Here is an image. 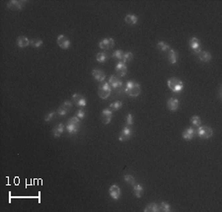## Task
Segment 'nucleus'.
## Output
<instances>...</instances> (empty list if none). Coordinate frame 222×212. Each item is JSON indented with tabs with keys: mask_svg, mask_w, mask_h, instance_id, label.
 <instances>
[{
	"mask_svg": "<svg viewBox=\"0 0 222 212\" xmlns=\"http://www.w3.org/2000/svg\"><path fill=\"white\" fill-rule=\"evenodd\" d=\"M125 92L130 97H137L141 92L140 85L133 81H129L125 87Z\"/></svg>",
	"mask_w": 222,
	"mask_h": 212,
	"instance_id": "1",
	"label": "nucleus"
},
{
	"mask_svg": "<svg viewBox=\"0 0 222 212\" xmlns=\"http://www.w3.org/2000/svg\"><path fill=\"white\" fill-rule=\"evenodd\" d=\"M168 87L171 89L173 92L179 93L184 89V84H183V81H181L180 79L173 77L168 80Z\"/></svg>",
	"mask_w": 222,
	"mask_h": 212,
	"instance_id": "2",
	"label": "nucleus"
},
{
	"mask_svg": "<svg viewBox=\"0 0 222 212\" xmlns=\"http://www.w3.org/2000/svg\"><path fill=\"white\" fill-rule=\"evenodd\" d=\"M112 93V88L109 83H101L98 88V95L101 99H107Z\"/></svg>",
	"mask_w": 222,
	"mask_h": 212,
	"instance_id": "3",
	"label": "nucleus"
},
{
	"mask_svg": "<svg viewBox=\"0 0 222 212\" xmlns=\"http://www.w3.org/2000/svg\"><path fill=\"white\" fill-rule=\"evenodd\" d=\"M196 134L200 136V138L208 139L211 137L212 134H213V131H212V129L209 126H198L196 129Z\"/></svg>",
	"mask_w": 222,
	"mask_h": 212,
	"instance_id": "4",
	"label": "nucleus"
},
{
	"mask_svg": "<svg viewBox=\"0 0 222 212\" xmlns=\"http://www.w3.org/2000/svg\"><path fill=\"white\" fill-rule=\"evenodd\" d=\"M114 45H115V41L114 39H112V37L111 39H104L99 42V46H100V49L103 50L111 49L114 48Z\"/></svg>",
	"mask_w": 222,
	"mask_h": 212,
	"instance_id": "5",
	"label": "nucleus"
},
{
	"mask_svg": "<svg viewBox=\"0 0 222 212\" xmlns=\"http://www.w3.org/2000/svg\"><path fill=\"white\" fill-rule=\"evenodd\" d=\"M109 194H110V196L112 197V198H114L115 200H117L121 197V190L117 185H113L110 187V190H109Z\"/></svg>",
	"mask_w": 222,
	"mask_h": 212,
	"instance_id": "6",
	"label": "nucleus"
},
{
	"mask_svg": "<svg viewBox=\"0 0 222 212\" xmlns=\"http://www.w3.org/2000/svg\"><path fill=\"white\" fill-rule=\"evenodd\" d=\"M108 83L110 84L111 88L115 89V90H119V89L122 86V82L117 76H115V75H112L110 79H109Z\"/></svg>",
	"mask_w": 222,
	"mask_h": 212,
	"instance_id": "7",
	"label": "nucleus"
},
{
	"mask_svg": "<svg viewBox=\"0 0 222 212\" xmlns=\"http://www.w3.org/2000/svg\"><path fill=\"white\" fill-rule=\"evenodd\" d=\"M57 45L62 49H67L70 46V41L64 35H59L57 37Z\"/></svg>",
	"mask_w": 222,
	"mask_h": 212,
	"instance_id": "8",
	"label": "nucleus"
},
{
	"mask_svg": "<svg viewBox=\"0 0 222 212\" xmlns=\"http://www.w3.org/2000/svg\"><path fill=\"white\" fill-rule=\"evenodd\" d=\"M190 46L196 54H198L201 51L200 50V41L198 39H196V37H192V39L190 41Z\"/></svg>",
	"mask_w": 222,
	"mask_h": 212,
	"instance_id": "9",
	"label": "nucleus"
},
{
	"mask_svg": "<svg viewBox=\"0 0 222 212\" xmlns=\"http://www.w3.org/2000/svg\"><path fill=\"white\" fill-rule=\"evenodd\" d=\"M72 101L76 104L77 106L81 107V108L86 107V99H85L82 95H80V94H74L72 96Z\"/></svg>",
	"mask_w": 222,
	"mask_h": 212,
	"instance_id": "10",
	"label": "nucleus"
},
{
	"mask_svg": "<svg viewBox=\"0 0 222 212\" xmlns=\"http://www.w3.org/2000/svg\"><path fill=\"white\" fill-rule=\"evenodd\" d=\"M25 6L24 1H17V0H13L8 3L7 7L11 10H21V9Z\"/></svg>",
	"mask_w": 222,
	"mask_h": 212,
	"instance_id": "11",
	"label": "nucleus"
},
{
	"mask_svg": "<svg viewBox=\"0 0 222 212\" xmlns=\"http://www.w3.org/2000/svg\"><path fill=\"white\" fill-rule=\"evenodd\" d=\"M113 119V111L106 109L102 112V121L105 124H109Z\"/></svg>",
	"mask_w": 222,
	"mask_h": 212,
	"instance_id": "12",
	"label": "nucleus"
},
{
	"mask_svg": "<svg viewBox=\"0 0 222 212\" xmlns=\"http://www.w3.org/2000/svg\"><path fill=\"white\" fill-rule=\"evenodd\" d=\"M79 127H80V124H73V122H67V124H66V130H67V132L69 134H76L79 130Z\"/></svg>",
	"mask_w": 222,
	"mask_h": 212,
	"instance_id": "13",
	"label": "nucleus"
},
{
	"mask_svg": "<svg viewBox=\"0 0 222 212\" xmlns=\"http://www.w3.org/2000/svg\"><path fill=\"white\" fill-rule=\"evenodd\" d=\"M131 129L129 128V126H125L124 129L121 130V132L120 134V137H119V140L120 141H125V140H129L131 136Z\"/></svg>",
	"mask_w": 222,
	"mask_h": 212,
	"instance_id": "14",
	"label": "nucleus"
},
{
	"mask_svg": "<svg viewBox=\"0 0 222 212\" xmlns=\"http://www.w3.org/2000/svg\"><path fill=\"white\" fill-rule=\"evenodd\" d=\"M92 75H93V77L99 82H103L106 78L105 72L102 71V70H100V69H94L92 71Z\"/></svg>",
	"mask_w": 222,
	"mask_h": 212,
	"instance_id": "15",
	"label": "nucleus"
},
{
	"mask_svg": "<svg viewBox=\"0 0 222 212\" xmlns=\"http://www.w3.org/2000/svg\"><path fill=\"white\" fill-rule=\"evenodd\" d=\"M167 107H168V109L170 111H172V112L177 111L178 108H179V101L177 100L176 98L169 99L168 102H167Z\"/></svg>",
	"mask_w": 222,
	"mask_h": 212,
	"instance_id": "16",
	"label": "nucleus"
},
{
	"mask_svg": "<svg viewBox=\"0 0 222 212\" xmlns=\"http://www.w3.org/2000/svg\"><path fill=\"white\" fill-rule=\"evenodd\" d=\"M116 72L117 75H120V76H125V75L126 74L127 72V67H126V65L125 63H122V62H119L117 64V66H116Z\"/></svg>",
	"mask_w": 222,
	"mask_h": 212,
	"instance_id": "17",
	"label": "nucleus"
},
{
	"mask_svg": "<svg viewBox=\"0 0 222 212\" xmlns=\"http://www.w3.org/2000/svg\"><path fill=\"white\" fill-rule=\"evenodd\" d=\"M196 134V129H193L192 127H188L183 132V138L185 140H192L193 136Z\"/></svg>",
	"mask_w": 222,
	"mask_h": 212,
	"instance_id": "18",
	"label": "nucleus"
},
{
	"mask_svg": "<svg viewBox=\"0 0 222 212\" xmlns=\"http://www.w3.org/2000/svg\"><path fill=\"white\" fill-rule=\"evenodd\" d=\"M29 45H30V41L24 36L19 37L17 39V45L19 48H26V46H28Z\"/></svg>",
	"mask_w": 222,
	"mask_h": 212,
	"instance_id": "19",
	"label": "nucleus"
},
{
	"mask_svg": "<svg viewBox=\"0 0 222 212\" xmlns=\"http://www.w3.org/2000/svg\"><path fill=\"white\" fill-rule=\"evenodd\" d=\"M168 58H169L170 63H172V64L176 63L177 60H178V53H177V51L174 50V49H169V51H168Z\"/></svg>",
	"mask_w": 222,
	"mask_h": 212,
	"instance_id": "20",
	"label": "nucleus"
},
{
	"mask_svg": "<svg viewBox=\"0 0 222 212\" xmlns=\"http://www.w3.org/2000/svg\"><path fill=\"white\" fill-rule=\"evenodd\" d=\"M198 57L201 61H204V62H208L211 59V54L209 51H200V53H198Z\"/></svg>",
	"mask_w": 222,
	"mask_h": 212,
	"instance_id": "21",
	"label": "nucleus"
},
{
	"mask_svg": "<svg viewBox=\"0 0 222 212\" xmlns=\"http://www.w3.org/2000/svg\"><path fill=\"white\" fill-rule=\"evenodd\" d=\"M125 21L126 24L129 25H135L138 21V18L135 15H132V14H129V15H126L125 18Z\"/></svg>",
	"mask_w": 222,
	"mask_h": 212,
	"instance_id": "22",
	"label": "nucleus"
},
{
	"mask_svg": "<svg viewBox=\"0 0 222 212\" xmlns=\"http://www.w3.org/2000/svg\"><path fill=\"white\" fill-rule=\"evenodd\" d=\"M63 131H64V125H63L62 124H59L54 129L53 134H54V137H60V136L62 135Z\"/></svg>",
	"mask_w": 222,
	"mask_h": 212,
	"instance_id": "23",
	"label": "nucleus"
},
{
	"mask_svg": "<svg viewBox=\"0 0 222 212\" xmlns=\"http://www.w3.org/2000/svg\"><path fill=\"white\" fill-rule=\"evenodd\" d=\"M142 192H143V187L141 186L140 185H137V183H135L133 186V194L135 195V197H137V198H140L141 195H142Z\"/></svg>",
	"mask_w": 222,
	"mask_h": 212,
	"instance_id": "24",
	"label": "nucleus"
},
{
	"mask_svg": "<svg viewBox=\"0 0 222 212\" xmlns=\"http://www.w3.org/2000/svg\"><path fill=\"white\" fill-rule=\"evenodd\" d=\"M132 59H133V54H132V53H130V51H127V53H124V56H122L121 62L125 64V63L130 62Z\"/></svg>",
	"mask_w": 222,
	"mask_h": 212,
	"instance_id": "25",
	"label": "nucleus"
},
{
	"mask_svg": "<svg viewBox=\"0 0 222 212\" xmlns=\"http://www.w3.org/2000/svg\"><path fill=\"white\" fill-rule=\"evenodd\" d=\"M144 211L145 212H158V211H160L159 205L156 203H150L145 207Z\"/></svg>",
	"mask_w": 222,
	"mask_h": 212,
	"instance_id": "26",
	"label": "nucleus"
},
{
	"mask_svg": "<svg viewBox=\"0 0 222 212\" xmlns=\"http://www.w3.org/2000/svg\"><path fill=\"white\" fill-rule=\"evenodd\" d=\"M96 59H97L98 62H101V63L106 62V61L108 60V55L105 53H99L96 56Z\"/></svg>",
	"mask_w": 222,
	"mask_h": 212,
	"instance_id": "27",
	"label": "nucleus"
},
{
	"mask_svg": "<svg viewBox=\"0 0 222 212\" xmlns=\"http://www.w3.org/2000/svg\"><path fill=\"white\" fill-rule=\"evenodd\" d=\"M191 122H192V124L193 126L198 127V126H200V124H201V120H200V116H193L192 119H191Z\"/></svg>",
	"mask_w": 222,
	"mask_h": 212,
	"instance_id": "28",
	"label": "nucleus"
},
{
	"mask_svg": "<svg viewBox=\"0 0 222 212\" xmlns=\"http://www.w3.org/2000/svg\"><path fill=\"white\" fill-rule=\"evenodd\" d=\"M122 107V103L121 101H117L115 103H113L110 105V109L111 111H119L120 109H121Z\"/></svg>",
	"mask_w": 222,
	"mask_h": 212,
	"instance_id": "29",
	"label": "nucleus"
},
{
	"mask_svg": "<svg viewBox=\"0 0 222 212\" xmlns=\"http://www.w3.org/2000/svg\"><path fill=\"white\" fill-rule=\"evenodd\" d=\"M159 209L160 211H164V212H169V211H171V207H170V205L167 203V202H161L159 205Z\"/></svg>",
	"mask_w": 222,
	"mask_h": 212,
	"instance_id": "30",
	"label": "nucleus"
},
{
	"mask_svg": "<svg viewBox=\"0 0 222 212\" xmlns=\"http://www.w3.org/2000/svg\"><path fill=\"white\" fill-rule=\"evenodd\" d=\"M157 48H158L160 50H161V51H166V50H169V49H170L169 45H168L165 41H159L158 45H157Z\"/></svg>",
	"mask_w": 222,
	"mask_h": 212,
	"instance_id": "31",
	"label": "nucleus"
},
{
	"mask_svg": "<svg viewBox=\"0 0 222 212\" xmlns=\"http://www.w3.org/2000/svg\"><path fill=\"white\" fill-rule=\"evenodd\" d=\"M125 181L127 183L131 185V186H134V185H135V179L132 177L131 175H125Z\"/></svg>",
	"mask_w": 222,
	"mask_h": 212,
	"instance_id": "32",
	"label": "nucleus"
},
{
	"mask_svg": "<svg viewBox=\"0 0 222 212\" xmlns=\"http://www.w3.org/2000/svg\"><path fill=\"white\" fill-rule=\"evenodd\" d=\"M112 56H113L114 58H116V59L121 60L122 56H124V53H122V50H116V51H114V53H113Z\"/></svg>",
	"mask_w": 222,
	"mask_h": 212,
	"instance_id": "33",
	"label": "nucleus"
},
{
	"mask_svg": "<svg viewBox=\"0 0 222 212\" xmlns=\"http://www.w3.org/2000/svg\"><path fill=\"white\" fill-rule=\"evenodd\" d=\"M63 108V109L67 112H69L70 111L72 110V104L70 103V102H68V101H66V102H64L63 104H62V106H61Z\"/></svg>",
	"mask_w": 222,
	"mask_h": 212,
	"instance_id": "34",
	"label": "nucleus"
},
{
	"mask_svg": "<svg viewBox=\"0 0 222 212\" xmlns=\"http://www.w3.org/2000/svg\"><path fill=\"white\" fill-rule=\"evenodd\" d=\"M30 45H32L34 48H39L42 45V40H32L30 41Z\"/></svg>",
	"mask_w": 222,
	"mask_h": 212,
	"instance_id": "35",
	"label": "nucleus"
},
{
	"mask_svg": "<svg viewBox=\"0 0 222 212\" xmlns=\"http://www.w3.org/2000/svg\"><path fill=\"white\" fill-rule=\"evenodd\" d=\"M125 121H126L127 126L132 125V124H133V119H132V115H131V114H127L126 119H125Z\"/></svg>",
	"mask_w": 222,
	"mask_h": 212,
	"instance_id": "36",
	"label": "nucleus"
},
{
	"mask_svg": "<svg viewBox=\"0 0 222 212\" xmlns=\"http://www.w3.org/2000/svg\"><path fill=\"white\" fill-rule=\"evenodd\" d=\"M56 115V112H50V114H48L46 116H45V120L46 121H50V120H51L54 117V116Z\"/></svg>",
	"mask_w": 222,
	"mask_h": 212,
	"instance_id": "37",
	"label": "nucleus"
},
{
	"mask_svg": "<svg viewBox=\"0 0 222 212\" xmlns=\"http://www.w3.org/2000/svg\"><path fill=\"white\" fill-rule=\"evenodd\" d=\"M76 116L78 117L79 120L83 119V117L85 116V112H84V110H83V109H80V110H78V111H77V112H76Z\"/></svg>",
	"mask_w": 222,
	"mask_h": 212,
	"instance_id": "38",
	"label": "nucleus"
},
{
	"mask_svg": "<svg viewBox=\"0 0 222 212\" xmlns=\"http://www.w3.org/2000/svg\"><path fill=\"white\" fill-rule=\"evenodd\" d=\"M56 114L59 115L60 116H65L66 114H67V112H66L62 107H59V108H58V110H57V112H56Z\"/></svg>",
	"mask_w": 222,
	"mask_h": 212,
	"instance_id": "39",
	"label": "nucleus"
}]
</instances>
